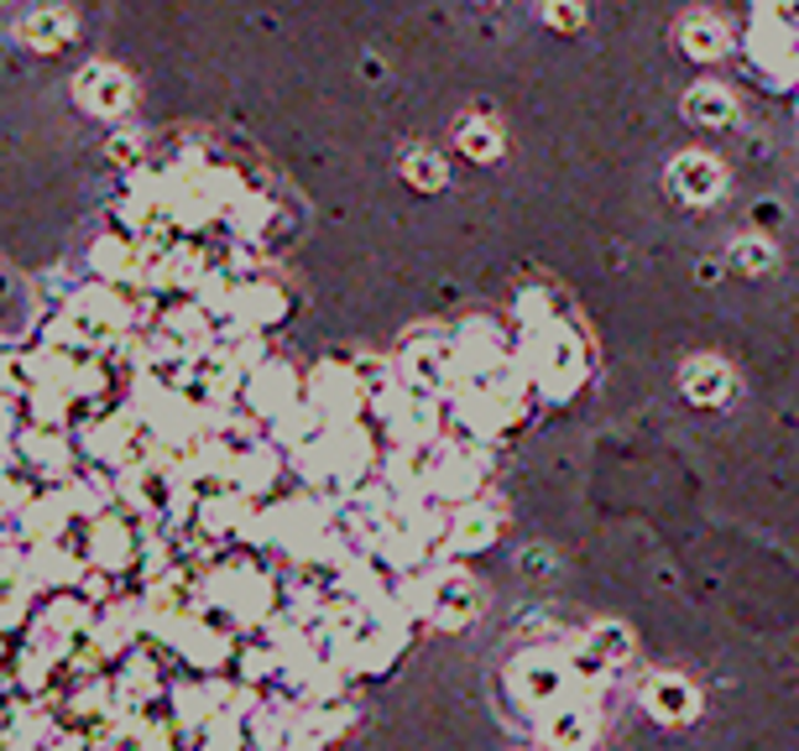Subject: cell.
Wrapping results in <instances>:
<instances>
[{"label": "cell", "mask_w": 799, "mask_h": 751, "mask_svg": "<svg viewBox=\"0 0 799 751\" xmlns=\"http://www.w3.org/2000/svg\"><path fill=\"white\" fill-rule=\"evenodd\" d=\"M596 705L601 699H591V694H570L560 705H549V710L539 715V736L554 751H591V741H596V731H601Z\"/></svg>", "instance_id": "1"}, {"label": "cell", "mask_w": 799, "mask_h": 751, "mask_svg": "<svg viewBox=\"0 0 799 751\" xmlns=\"http://www.w3.org/2000/svg\"><path fill=\"white\" fill-rule=\"evenodd\" d=\"M476 611H481V595L465 574H434V585H429V616L440 627H465Z\"/></svg>", "instance_id": "2"}, {"label": "cell", "mask_w": 799, "mask_h": 751, "mask_svg": "<svg viewBox=\"0 0 799 751\" xmlns=\"http://www.w3.org/2000/svg\"><path fill=\"white\" fill-rule=\"evenodd\" d=\"M643 705L659 715V720H669V726H684V720L700 710L695 689L684 684L680 673H659V678H648V684H643Z\"/></svg>", "instance_id": "3"}, {"label": "cell", "mask_w": 799, "mask_h": 751, "mask_svg": "<svg viewBox=\"0 0 799 751\" xmlns=\"http://www.w3.org/2000/svg\"><path fill=\"white\" fill-rule=\"evenodd\" d=\"M497 537V512L486 501H465L455 516H450V548L471 554V548H486Z\"/></svg>", "instance_id": "4"}, {"label": "cell", "mask_w": 799, "mask_h": 751, "mask_svg": "<svg viewBox=\"0 0 799 751\" xmlns=\"http://www.w3.org/2000/svg\"><path fill=\"white\" fill-rule=\"evenodd\" d=\"M585 647H591L601 663H612V668H617L622 657L633 653V642H627V632H622V627H596V632L585 636Z\"/></svg>", "instance_id": "5"}, {"label": "cell", "mask_w": 799, "mask_h": 751, "mask_svg": "<svg viewBox=\"0 0 799 751\" xmlns=\"http://www.w3.org/2000/svg\"><path fill=\"white\" fill-rule=\"evenodd\" d=\"M726 387H732V381H726V371H721L716 360H695V366H690V392H695V396L721 402V396H726Z\"/></svg>", "instance_id": "6"}, {"label": "cell", "mask_w": 799, "mask_h": 751, "mask_svg": "<svg viewBox=\"0 0 799 751\" xmlns=\"http://www.w3.org/2000/svg\"><path fill=\"white\" fill-rule=\"evenodd\" d=\"M690 116H711V120H726L732 116V99L721 95V89H705V95L690 99Z\"/></svg>", "instance_id": "7"}]
</instances>
